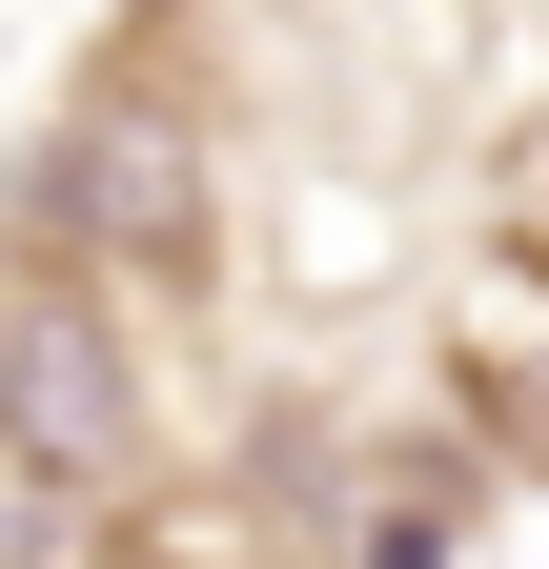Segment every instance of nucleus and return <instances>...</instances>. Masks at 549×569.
Segmentation results:
<instances>
[{
    "label": "nucleus",
    "instance_id": "nucleus-1",
    "mask_svg": "<svg viewBox=\"0 0 549 569\" xmlns=\"http://www.w3.org/2000/svg\"><path fill=\"white\" fill-rule=\"evenodd\" d=\"M203 224H224V183H203V122L163 82H82V102L41 122V163H21V264L82 284V306L203 284Z\"/></svg>",
    "mask_w": 549,
    "mask_h": 569
},
{
    "label": "nucleus",
    "instance_id": "nucleus-2",
    "mask_svg": "<svg viewBox=\"0 0 549 569\" xmlns=\"http://www.w3.org/2000/svg\"><path fill=\"white\" fill-rule=\"evenodd\" d=\"M163 448V407H143V346H122V306H82V284H41V264H0V468L21 488H143Z\"/></svg>",
    "mask_w": 549,
    "mask_h": 569
},
{
    "label": "nucleus",
    "instance_id": "nucleus-3",
    "mask_svg": "<svg viewBox=\"0 0 549 569\" xmlns=\"http://www.w3.org/2000/svg\"><path fill=\"white\" fill-rule=\"evenodd\" d=\"M448 387H468V427L509 468H549V244H489L448 284Z\"/></svg>",
    "mask_w": 549,
    "mask_h": 569
},
{
    "label": "nucleus",
    "instance_id": "nucleus-4",
    "mask_svg": "<svg viewBox=\"0 0 549 569\" xmlns=\"http://www.w3.org/2000/svg\"><path fill=\"white\" fill-rule=\"evenodd\" d=\"M347 529H367V569H448V549H468V488H448V468H367Z\"/></svg>",
    "mask_w": 549,
    "mask_h": 569
},
{
    "label": "nucleus",
    "instance_id": "nucleus-5",
    "mask_svg": "<svg viewBox=\"0 0 549 569\" xmlns=\"http://www.w3.org/2000/svg\"><path fill=\"white\" fill-rule=\"evenodd\" d=\"M509 244H549V122H529V224H509Z\"/></svg>",
    "mask_w": 549,
    "mask_h": 569
}]
</instances>
